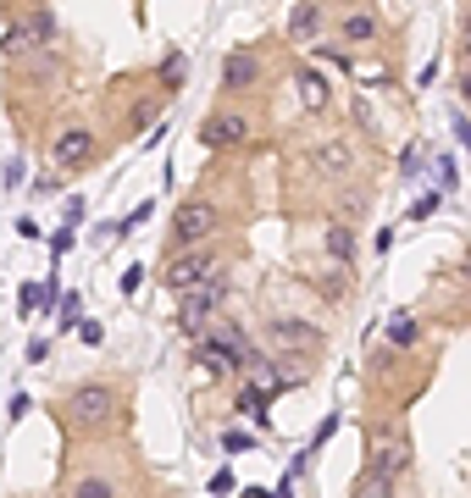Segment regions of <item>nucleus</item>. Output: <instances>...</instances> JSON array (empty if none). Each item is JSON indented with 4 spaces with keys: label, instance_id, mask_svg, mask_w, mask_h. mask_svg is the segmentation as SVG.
<instances>
[{
    "label": "nucleus",
    "instance_id": "412c9836",
    "mask_svg": "<svg viewBox=\"0 0 471 498\" xmlns=\"http://www.w3.org/2000/svg\"><path fill=\"white\" fill-rule=\"evenodd\" d=\"M438 205H444V188H432V194H422L416 205H411V222H427V216H432Z\"/></svg>",
    "mask_w": 471,
    "mask_h": 498
},
{
    "label": "nucleus",
    "instance_id": "473e14b6",
    "mask_svg": "<svg viewBox=\"0 0 471 498\" xmlns=\"http://www.w3.org/2000/svg\"><path fill=\"white\" fill-rule=\"evenodd\" d=\"M139 277H144V266H128V272H122V293H134V288H139Z\"/></svg>",
    "mask_w": 471,
    "mask_h": 498
},
{
    "label": "nucleus",
    "instance_id": "4be33fe9",
    "mask_svg": "<svg viewBox=\"0 0 471 498\" xmlns=\"http://www.w3.org/2000/svg\"><path fill=\"white\" fill-rule=\"evenodd\" d=\"M222 449L228 454H249V449H256V438H249V432H222Z\"/></svg>",
    "mask_w": 471,
    "mask_h": 498
},
{
    "label": "nucleus",
    "instance_id": "2eb2a0df",
    "mask_svg": "<svg viewBox=\"0 0 471 498\" xmlns=\"http://www.w3.org/2000/svg\"><path fill=\"white\" fill-rule=\"evenodd\" d=\"M383 338H388V354H405V349H416V338H422V321H416L411 310H394Z\"/></svg>",
    "mask_w": 471,
    "mask_h": 498
},
{
    "label": "nucleus",
    "instance_id": "9b49d317",
    "mask_svg": "<svg viewBox=\"0 0 471 498\" xmlns=\"http://www.w3.org/2000/svg\"><path fill=\"white\" fill-rule=\"evenodd\" d=\"M333 28H338V39H344V45H377V39L388 33V22L377 17L371 6H350V12H338V17H333Z\"/></svg>",
    "mask_w": 471,
    "mask_h": 498
},
{
    "label": "nucleus",
    "instance_id": "f257e3e1",
    "mask_svg": "<svg viewBox=\"0 0 471 498\" xmlns=\"http://www.w3.org/2000/svg\"><path fill=\"white\" fill-rule=\"evenodd\" d=\"M56 415L67 432H78V438H106V432H117L128 421V388L111 382V377H89V382L61 393Z\"/></svg>",
    "mask_w": 471,
    "mask_h": 498
},
{
    "label": "nucleus",
    "instance_id": "c9c22d12",
    "mask_svg": "<svg viewBox=\"0 0 471 498\" xmlns=\"http://www.w3.org/2000/svg\"><path fill=\"white\" fill-rule=\"evenodd\" d=\"M460 39H471V6L460 12Z\"/></svg>",
    "mask_w": 471,
    "mask_h": 498
},
{
    "label": "nucleus",
    "instance_id": "72a5a7b5",
    "mask_svg": "<svg viewBox=\"0 0 471 498\" xmlns=\"http://www.w3.org/2000/svg\"><path fill=\"white\" fill-rule=\"evenodd\" d=\"M28 405H34L28 393H12V421H22V415H28Z\"/></svg>",
    "mask_w": 471,
    "mask_h": 498
},
{
    "label": "nucleus",
    "instance_id": "a211bd4d",
    "mask_svg": "<svg viewBox=\"0 0 471 498\" xmlns=\"http://www.w3.org/2000/svg\"><path fill=\"white\" fill-rule=\"evenodd\" d=\"M350 498H405V493H399V482H383V476H366L361 471V482H355Z\"/></svg>",
    "mask_w": 471,
    "mask_h": 498
},
{
    "label": "nucleus",
    "instance_id": "20e7f679",
    "mask_svg": "<svg viewBox=\"0 0 471 498\" xmlns=\"http://www.w3.org/2000/svg\"><path fill=\"white\" fill-rule=\"evenodd\" d=\"M222 272H228V249L222 244H205V249H188V255H161V272H155V277L183 299V293L216 283Z\"/></svg>",
    "mask_w": 471,
    "mask_h": 498
},
{
    "label": "nucleus",
    "instance_id": "423d86ee",
    "mask_svg": "<svg viewBox=\"0 0 471 498\" xmlns=\"http://www.w3.org/2000/svg\"><path fill=\"white\" fill-rule=\"evenodd\" d=\"M222 299H228V272L222 277H216V283H205V288H195V293H183L178 299V332H183V338H205V332L216 327V310H222Z\"/></svg>",
    "mask_w": 471,
    "mask_h": 498
},
{
    "label": "nucleus",
    "instance_id": "0eeeda50",
    "mask_svg": "<svg viewBox=\"0 0 471 498\" xmlns=\"http://www.w3.org/2000/svg\"><path fill=\"white\" fill-rule=\"evenodd\" d=\"M416 465V449L405 432H371V449H366V476H383V482H405Z\"/></svg>",
    "mask_w": 471,
    "mask_h": 498
},
{
    "label": "nucleus",
    "instance_id": "aec40b11",
    "mask_svg": "<svg viewBox=\"0 0 471 498\" xmlns=\"http://www.w3.org/2000/svg\"><path fill=\"white\" fill-rule=\"evenodd\" d=\"M150 211H155V205H150V199H139V205H134L128 216H122V222H111V232H134L139 222H150Z\"/></svg>",
    "mask_w": 471,
    "mask_h": 498
},
{
    "label": "nucleus",
    "instance_id": "f704fd0d",
    "mask_svg": "<svg viewBox=\"0 0 471 498\" xmlns=\"http://www.w3.org/2000/svg\"><path fill=\"white\" fill-rule=\"evenodd\" d=\"M333 432H338V415H327V421H322V426H317V449H322V443H327V438H333Z\"/></svg>",
    "mask_w": 471,
    "mask_h": 498
},
{
    "label": "nucleus",
    "instance_id": "cd10ccee",
    "mask_svg": "<svg viewBox=\"0 0 471 498\" xmlns=\"http://www.w3.org/2000/svg\"><path fill=\"white\" fill-rule=\"evenodd\" d=\"M317 56H327L333 66H350V50H338V45H317Z\"/></svg>",
    "mask_w": 471,
    "mask_h": 498
},
{
    "label": "nucleus",
    "instance_id": "2f4dec72",
    "mask_svg": "<svg viewBox=\"0 0 471 498\" xmlns=\"http://www.w3.org/2000/svg\"><path fill=\"white\" fill-rule=\"evenodd\" d=\"M455 89H460V100L471 106V66H466V61H460V78H455Z\"/></svg>",
    "mask_w": 471,
    "mask_h": 498
},
{
    "label": "nucleus",
    "instance_id": "5701e85b",
    "mask_svg": "<svg viewBox=\"0 0 471 498\" xmlns=\"http://www.w3.org/2000/svg\"><path fill=\"white\" fill-rule=\"evenodd\" d=\"M155 78H172V83H178V78H183V50H172L161 66H155Z\"/></svg>",
    "mask_w": 471,
    "mask_h": 498
},
{
    "label": "nucleus",
    "instance_id": "b1692460",
    "mask_svg": "<svg viewBox=\"0 0 471 498\" xmlns=\"http://www.w3.org/2000/svg\"><path fill=\"white\" fill-rule=\"evenodd\" d=\"M22 360H28V365H39V360H50V338H28Z\"/></svg>",
    "mask_w": 471,
    "mask_h": 498
},
{
    "label": "nucleus",
    "instance_id": "7ed1b4c3",
    "mask_svg": "<svg viewBox=\"0 0 471 498\" xmlns=\"http://www.w3.org/2000/svg\"><path fill=\"white\" fill-rule=\"evenodd\" d=\"M256 139H261V122L249 117L244 106H233V100H222V106H211L200 117V144L211 155H239V150H249Z\"/></svg>",
    "mask_w": 471,
    "mask_h": 498
},
{
    "label": "nucleus",
    "instance_id": "6e6552de",
    "mask_svg": "<svg viewBox=\"0 0 471 498\" xmlns=\"http://www.w3.org/2000/svg\"><path fill=\"white\" fill-rule=\"evenodd\" d=\"M50 161H56V172H89L100 161V133L83 127V122H67L50 139Z\"/></svg>",
    "mask_w": 471,
    "mask_h": 498
},
{
    "label": "nucleus",
    "instance_id": "bb28decb",
    "mask_svg": "<svg viewBox=\"0 0 471 498\" xmlns=\"http://www.w3.org/2000/svg\"><path fill=\"white\" fill-rule=\"evenodd\" d=\"M228 493H233V471H216L211 476V498H228Z\"/></svg>",
    "mask_w": 471,
    "mask_h": 498
},
{
    "label": "nucleus",
    "instance_id": "6ab92c4d",
    "mask_svg": "<svg viewBox=\"0 0 471 498\" xmlns=\"http://www.w3.org/2000/svg\"><path fill=\"white\" fill-rule=\"evenodd\" d=\"M56 321H61V327H83V299H78V293H61Z\"/></svg>",
    "mask_w": 471,
    "mask_h": 498
},
{
    "label": "nucleus",
    "instance_id": "dca6fc26",
    "mask_svg": "<svg viewBox=\"0 0 471 498\" xmlns=\"http://www.w3.org/2000/svg\"><path fill=\"white\" fill-rule=\"evenodd\" d=\"M322 244H327L333 260H344V272H350V260H355V227H350V222H327Z\"/></svg>",
    "mask_w": 471,
    "mask_h": 498
},
{
    "label": "nucleus",
    "instance_id": "7c9ffc66",
    "mask_svg": "<svg viewBox=\"0 0 471 498\" xmlns=\"http://www.w3.org/2000/svg\"><path fill=\"white\" fill-rule=\"evenodd\" d=\"M78 338H83V344H100L106 332H100V321H83V327H78Z\"/></svg>",
    "mask_w": 471,
    "mask_h": 498
},
{
    "label": "nucleus",
    "instance_id": "ddd939ff",
    "mask_svg": "<svg viewBox=\"0 0 471 498\" xmlns=\"http://www.w3.org/2000/svg\"><path fill=\"white\" fill-rule=\"evenodd\" d=\"M327 22H333L327 6H289V17H283V33H289L294 45H317Z\"/></svg>",
    "mask_w": 471,
    "mask_h": 498
},
{
    "label": "nucleus",
    "instance_id": "e433bc0d",
    "mask_svg": "<svg viewBox=\"0 0 471 498\" xmlns=\"http://www.w3.org/2000/svg\"><path fill=\"white\" fill-rule=\"evenodd\" d=\"M466 66H471V39H466Z\"/></svg>",
    "mask_w": 471,
    "mask_h": 498
},
{
    "label": "nucleus",
    "instance_id": "f8f14e48",
    "mask_svg": "<svg viewBox=\"0 0 471 498\" xmlns=\"http://www.w3.org/2000/svg\"><path fill=\"white\" fill-rule=\"evenodd\" d=\"M61 498H122V476H111V471H94V465H83V471H73V476H67Z\"/></svg>",
    "mask_w": 471,
    "mask_h": 498
},
{
    "label": "nucleus",
    "instance_id": "1a4fd4ad",
    "mask_svg": "<svg viewBox=\"0 0 471 498\" xmlns=\"http://www.w3.org/2000/svg\"><path fill=\"white\" fill-rule=\"evenodd\" d=\"M266 83V56L261 50H249V45H239V50H228L222 56V94L239 106V94H256Z\"/></svg>",
    "mask_w": 471,
    "mask_h": 498
},
{
    "label": "nucleus",
    "instance_id": "f3484780",
    "mask_svg": "<svg viewBox=\"0 0 471 498\" xmlns=\"http://www.w3.org/2000/svg\"><path fill=\"white\" fill-rule=\"evenodd\" d=\"M294 89L305 100V111H327V83L310 73V66H294Z\"/></svg>",
    "mask_w": 471,
    "mask_h": 498
},
{
    "label": "nucleus",
    "instance_id": "f03ea898",
    "mask_svg": "<svg viewBox=\"0 0 471 498\" xmlns=\"http://www.w3.org/2000/svg\"><path fill=\"white\" fill-rule=\"evenodd\" d=\"M222 227H228V211L216 205L211 194H195V199H183V205L172 211L167 222V239H161V255H188V249H205L222 239Z\"/></svg>",
    "mask_w": 471,
    "mask_h": 498
},
{
    "label": "nucleus",
    "instance_id": "4c0bfd02",
    "mask_svg": "<svg viewBox=\"0 0 471 498\" xmlns=\"http://www.w3.org/2000/svg\"><path fill=\"white\" fill-rule=\"evenodd\" d=\"M466 288H471V266H466Z\"/></svg>",
    "mask_w": 471,
    "mask_h": 498
},
{
    "label": "nucleus",
    "instance_id": "393cba45",
    "mask_svg": "<svg viewBox=\"0 0 471 498\" xmlns=\"http://www.w3.org/2000/svg\"><path fill=\"white\" fill-rule=\"evenodd\" d=\"M73 249V227H56L50 232V255H67Z\"/></svg>",
    "mask_w": 471,
    "mask_h": 498
},
{
    "label": "nucleus",
    "instance_id": "c85d7f7f",
    "mask_svg": "<svg viewBox=\"0 0 471 498\" xmlns=\"http://www.w3.org/2000/svg\"><path fill=\"white\" fill-rule=\"evenodd\" d=\"M6 188H22V155L6 161Z\"/></svg>",
    "mask_w": 471,
    "mask_h": 498
},
{
    "label": "nucleus",
    "instance_id": "c756f323",
    "mask_svg": "<svg viewBox=\"0 0 471 498\" xmlns=\"http://www.w3.org/2000/svg\"><path fill=\"white\" fill-rule=\"evenodd\" d=\"M61 211H67V222L78 227V222H83V199H78V194H67V205H61Z\"/></svg>",
    "mask_w": 471,
    "mask_h": 498
},
{
    "label": "nucleus",
    "instance_id": "9d476101",
    "mask_svg": "<svg viewBox=\"0 0 471 498\" xmlns=\"http://www.w3.org/2000/svg\"><path fill=\"white\" fill-rule=\"evenodd\" d=\"M310 166H317L327 183H350L355 166H361V155H355V144L344 139V133H327V139L310 144Z\"/></svg>",
    "mask_w": 471,
    "mask_h": 498
},
{
    "label": "nucleus",
    "instance_id": "a878e982",
    "mask_svg": "<svg viewBox=\"0 0 471 498\" xmlns=\"http://www.w3.org/2000/svg\"><path fill=\"white\" fill-rule=\"evenodd\" d=\"M455 139H460V150L471 155V117H466V111H455Z\"/></svg>",
    "mask_w": 471,
    "mask_h": 498
},
{
    "label": "nucleus",
    "instance_id": "4468645a",
    "mask_svg": "<svg viewBox=\"0 0 471 498\" xmlns=\"http://www.w3.org/2000/svg\"><path fill=\"white\" fill-rule=\"evenodd\" d=\"M266 405H272V388H261V382H244L233 393V415H249L261 432H266Z\"/></svg>",
    "mask_w": 471,
    "mask_h": 498
},
{
    "label": "nucleus",
    "instance_id": "39448f33",
    "mask_svg": "<svg viewBox=\"0 0 471 498\" xmlns=\"http://www.w3.org/2000/svg\"><path fill=\"white\" fill-rule=\"evenodd\" d=\"M261 332L277 349V360H300V354H322L327 349V332L317 321H305V316H266Z\"/></svg>",
    "mask_w": 471,
    "mask_h": 498
}]
</instances>
